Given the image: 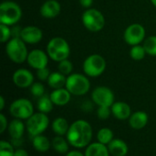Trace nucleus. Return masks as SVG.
<instances>
[{
    "label": "nucleus",
    "instance_id": "nucleus-1",
    "mask_svg": "<svg viewBox=\"0 0 156 156\" xmlns=\"http://www.w3.org/2000/svg\"><path fill=\"white\" fill-rule=\"evenodd\" d=\"M69 143L75 148H84L88 146L92 138V128L90 124L84 120H79L74 121L66 134Z\"/></svg>",
    "mask_w": 156,
    "mask_h": 156
},
{
    "label": "nucleus",
    "instance_id": "nucleus-2",
    "mask_svg": "<svg viewBox=\"0 0 156 156\" xmlns=\"http://www.w3.org/2000/svg\"><path fill=\"white\" fill-rule=\"evenodd\" d=\"M5 52L13 63L18 64L26 62L28 56L26 42L20 37H13L7 41Z\"/></svg>",
    "mask_w": 156,
    "mask_h": 156
},
{
    "label": "nucleus",
    "instance_id": "nucleus-3",
    "mask_svg": "<svg viewBox=\"0 0 156 156\" xmlns=\"http://www.w3.org/2000/svg\"><path fill=\"white\" fill-rule=\"evenodd\" d=\"M70 48L68 41L61 37L52 38L47 45V53L54 62H61L69 56Z\"/></svg>",
    "mask_w": 156,
    "mask_h": 156
},
{
    "label": "nucleus",
    "instance_id": "nucleus-4",
    "mask_svg": "<svg viewBox=\"0 0 156 156\" xmlns=\"http://www.w3.org/2000/svg\"><path fill=\"white\" fill-rule=\"evenodd\" d=\"M22 17L21 7L13 1H4L0 5V23L14 26Z\"/></svg>",
    "mask_w": 156,
    "mask_h": 156
},
{
    "label": "nucleus",
    "instance_id": "nucleus-5",
    "mask_svg": "<svg viewBox=\"0 0 156 156\" xmlns=\"http://www.w3.org/2000/svg\"><path fill=\"white\" fill-rule=\"evenodd\" d=\"M65 87L73 96H83L89 92L90 88V83L89 78L84 74H71L67 76Z\"/></svg>",
    "mask_w": 156,
    "mask_h": 156
},
{
    "label": "nucleus",
    "instance_id": "nucleus-6",
    "mask_svg": "<svg viewBox=\"0 0 156 156\" xmlns=\"http://www.w3.org/2000/svg\"><path fill=\"white\" fill-rule=\"evenodd\" d=\"M81 20L84 27L90 32H99L105 25L103 14L96 8H87L82 14Z\"/></svg>",
    "mask_w": 156,
    "mask_h": 156
},
{
    "label": "nucleus",
    "instance_id": "nucleus-7",
    "mask_svg": "<svg viewBox=\"0 0 156 156\" xmlns=\"http://www.w3.org/2000/svg\"><path fill=\"white\" fill-rule=\"evenodd\" d=\"M106 69V61L100 54H91L88 56L83 63V71L87 76L98 77L101 75Z\"/></svg>",
    "mask_w": 156,
    "mask_h": 156
},
{
    "label": "nucleus",
    "instance_id": "nucleus-8",
    "mask_svg": "<svg viewBox=\"0 0 156 156\" xmlns=\"http://www.w3.org/2000/svg\"><path fill=\"white\" fill-rule=\"evenodd\" d=\"M49 120L46 113L37 112L34 113L29 119L27 120V132L32 136L35 137L37 135L42 134L48 127Z\"/></svg>",
    "mask_w": 156,
    "mask_h": 156
},
{
    "label": "nucleus",
    "instance_id": "nucleus-9",
    "mask_svg": "<svg viewBox=\"0 0 156 156\" xmlns=\"http://www.w3.org/2000/svg\"><path fill=\"white\" fill-rule=\"evenodd\" d=\"M9 111L15 119L27 120L34 114V107L28 99L18 98L12 102Z\"/></svg>",
    "mask_w": 156,
    "mask_h": 156
},
{
    "label": "nucleus",
    "instance_id": "nucleus-10",
    "mask_svg": "<svg viewBox=\"0 0 156 156\" xmlns=\"http://www.w3.org/2000/svg\"><path fill=\"white\" fill-rule=\"evenodd\" d=\"M145 38V29L143 25L139 23H133L126 28L123 34V39L125 42L131 46L138 45L144 40Z\"/></svg>",
    "mask_w": 156,
    "mask_h": 156
},
{
    "label": "nucleus",
    "instance_id": "nucleus-11",
    "mask_svg": "<svg viewBox=\"0 0 156 156\" xmlns=\"http://www.w3.org/2000/svg\"><path fill=\"white\" fill-rule=\"evenodd\" d=\"M92 101L99 107H112L114 103V94L107 86H97L91 93Z\"/></svg>",
    "mask_w": 156,
    "mask_h": 156
},
{
    "label": "nucleus",
    "instance_id": "nucleus-12",
    "mask_svg": "<svg viewBox=\"0 0 156 156\" xmlns=\"http://www.w3.org/2000/svg\"><path fill=\"white\" fill-rule=\"evenodd\" d=\"M48 55L42 50L35 49L28 52V56L27 59V63L32 68L38 70L44 67H47L48 63Z\"/></svg>",
    "mask_w": 156,
    "mask_h": 156
},
{
    "label": "nucleus",
    "instance_id": "nucleus-13",
    "mask_svg": "<svg viewBox=\"0 0 156 156\" xmlns=\"http://www.w3.org/2000/svg\"><path fill=\"white\" fill-rule=\"evenodd\" d=\"M12 81L15 86L20 88H27L34 83V75L27 69H17L12 76Z\"/></svg>",
    "mask_w": 156,
    "mask_h": 156
},
{
    "label": "nucleus",
    "instance_id": "nucleus-14",
    "mask_svg": "<svg viewBox=\"0 0 156 156\" xmlns=\"http://www.w3.org/2000/svg\"><path fill=\"white\" fill-rule=\"evenodd\" d=\"M20 38L28 44L38 43L43 38L42 30L36 26H27L22 29Z\"/></svg>",
    "mask_w": 156,
    "mask_h": 156
},
{
    "label": "nucleus",
    "instance_id": "nucleus-15",
    "mask_svg": "<svg viewBox=\"0 0 156 156\" xmlns=\"http://www.w3.org/2000/svg\"><path fill=\"white\" fill-rule=\"evenodd\" d=\"M61 6L57 0H47L40 7V15L45 18H54L59 15Z\"/></svg>",
    "mask_w": 156,
    "mask_h": 156
},
{
    "label": "nucleus",
    "instance_id": "nucleus-16",
    "mask_svg": "<svg viewBox=\"0 0 156 156\" xmlns=\"http://www.w3.org/2000/svg\"><path fill=\"white\" fill-rule=\"evenodd\" d=\"M111 109H112V115L120 120H127L132 115L131 107L127 103L122 102V101L114 102L113 105L111 107Z\"/></svg>",
    "mask_w": 156,
    "mask_h": 156
},
{
    "label": "nucleus",
    "instance_id": "nucleus-17",
    "mask_svg": "<svg viewBox=\"0 0 156 156\" xmlns=\"http://www.w3.org/2000/svg\"><path fill=\"white\" fill-rule=\"evenodd\" d=\"M49 96L53 104L59 107L67 105L71 98V94L66 87L54 89Z\"/></svg>",
    "mask_w": 156,
    "mask_h": 156
},
{
    "label": "nucleus",
    "instance_id": "nucleus-18",
    "mask_svg": "<svg viewBox=\"0 0 156 156\" xmlns=\"http://www.w3.org/2000/svg\"><path fill=\"white\" fill-rule=\"evenodd\" d=\"M148 115L144 111H136L129 118V124L133 130H142L148 123Z\"/></svg>",
    "mask_w": 156,
    "mask_h": 156
},
{
    "label": "nucleus",
    "instance_id": "nucleus-19",
    "mask_svg": "<svg viewBox=\"0 0 156 156\" xmlns=\"http://www.w3.org/2000/svg\"><path fill=\"white\" fill-rule=\"evenodd\" d=\"M108 149L112 156H126L129 151L126 143L121 139H113L108 144Z\"/></svg>",
    "mask_w": 156,
    "mask_h": 156
},
{
    "label": "nucleus",
    "instance_id": "nucleus-20",
    "mask_svg": "<svg viewBox=\"0 0 156 156\" xmlns=\"http://www.w3.org/2000/svg\"><path fill=\"white\" fill-rule=\"evenodd\" d=\"M84 154L85 156H110V152L105 144L94 143L88 145Z\"/></svg>",
    "mask_w": 156,
    "mask_h": 156
},
{
    "label": "nucleus",
    "instance_id": "nucleus-21",
    "mask_svg": "<svg viewBox=\"0 0 156 156\" xmlns=\"http://www.w3.org/2000/svg\"><path fill=\"white\" fill-rule=\"evenodd\" d=\"M25 131V125L22 120L15 119L8 125V132L12 139H21Z\"/></svg>",
    "mask_w": 156,
    "mask_h": 156
},
{
    "label": "nucleus",
    "instance_id": "nucleus-22",
    "mask_svg": "<svg viewBox=\"0 0 156 156\" xmlns=\"http://www.w3.org/2000/svg\"><path fill=\"white\" fill-rule=\"evenodd\" d=\"M66 82H67L66 75L58 71L51 73L48 79V85L52 89H58L64 87L66 86Z\"/></svg>",
    "mask_w": 156,
    "mask_h": 156
},
{
    "label": "nucleus",
    "instance_id": "nucleus-23",
    "mask_svg": "<svg viewBox=\"0 0 156 156\" xmlns=\"http://www.w3.org/2000/svg\"><path fill=\"white\" fill-rule=\"evenodd\" d=\"M32 143H33V147L36 151L39 152V153H46L49 150L50 148V142L49 140L40 134V135H37L35 137H33V141H32Z\"/></svg>",
    "mask_w": 156,
    "mask_h": 156
},
{
    "label": "nucleus",
    "instance_id": "nucleus-24",
    "mask_svg": "<svg viewBox=\"0 0 156 156\" xmlns=\"http://www.w3.org/2000/svg\"><path fill=\"white\" fill-rule=\"evenodd\" d=\"M69 126L68 121L64 118H57L52 122V130L53 131L59 136H64L68 133Z\"/></svg>",
    "mask_w": 156,
    "mask_h": 156
},
{
    "label": "nucleus",
    "instance_id": "nucleus-25",
    "mask_svg": "<svg viewBox=\"0 0 156 156\" xmlns=\"http://www.w3.org/2000/svg\"><path fill=\"white\" fill-rule=\"evenodd\" d=\"M53 102L50 98V96L43 95L42 97H38L37 101V109L39 112L42 113H49L53 109Z\"/></svg>",
    "mask_w": 156,
    "mask_h": 156
},
{
    "label": "nucleus",
    "instance_id": "nucleus-26",
    "mask_svg": "<svg viewBox=\"0 0 156 156\" xmlns=\"http://www.w3.org/2000/svg\"><path fill=\"white\" fill-rule=\"evenodd\" d=\"M69 142L66 141L62 136L58 135L52 140V147L53 149L59 154H66L69 150Z\"/></svg>",
    "mask_w": 156,
    "mask_h": 156
},
{
    "label": "nucleus",
    "instance_id": "nucleus-27",
    "mask_svg": "<svg viewBox=\"0 0 156 156\" xmlns=\"http://www.w3.org/2000/svg\"><path fill=\"white\" fill-rule=\"evenodd\" d=\"M97 139L99 143L108 145L113 140V132L109 128H102L98 131Z\"/></svg>",
    "mask_w": 156,
    "mask_h": 156
},
{
    "label": "nucleus",
    "instance_id": "nucleus-28",
    "mask_svg": "<svg viewBox=\"0 0 156 156\" xmlns=\"http://www.w3.org/2000/svg\"><path fill=\"white\" fill-rule=\"evenodd\" d=\"M146 51V53L151 56H156V35L147 37L143 45Z\"/></svg>",
    "mask_w": 156,
    "mask_h": 156
},
{
    "label": "nucleus",
    "instance_id": "nucleus-29",
    "mask_svg": "<svg viewBox=\"0 0 156 156\" xmlns=\"http://www.w3.org/2000/svg\"><path fill=\"white\" fill-rule=\"evenodd\" d=\"M146 54L147 53L144 47L140 44L132 46V49L130 51V56L134 61H142L143 59H144Z\"/></svg>",
    "mask_w": 156,
    "mask_h": 156
},
{
    "label": "nucleus",
    "instance_id": "nucleus-30",
    "mask_svg": "<svg viewBox=\"0 0 156 156\" xmlns=\"http://www.w3.org/2000/svg\"><path fill=\"white\" fill-rule=\"evenodd\" d=\"M58 71L60 72L61 74H65L66 76H69V74H72V71H73V64L72 63L68 60V59H65L61 62L58 63Z\"/></svg>",
    "mask_w": 156,
    "mask_h": 156
},
{
    "label": "nucleus",
    "instance_id": "nucleus-31",
    "mask_svg": "<svg viewBox=\"0 0 156 156\" xmlns=\"http://www.w3.org/2000/svg\"><path fill=\"white\" fill-rule=\"evenodd\" d=\"M14 146L5 141L0 142V156H14Z\"/></svg>",
    "mask_w": 156,
    "mask_h": 156
},
{
    "label": "nucleus",
    "instance_id": "nucleus-32",
    "mask_svg": "<svg viewBox=\"0 0 156 156\" xmlns=\"http://www.w3.org/2000/svg\"><path fill=\"white\" fill-rule=\"evenodd\" d=\"M30 92L34 97H40L43 95H45V86H43V84L39 82L33 83L32 86H30Z\"/></svg>",
    "mask_w": 156,
    "mask_h": 156
},
{
    "label": "nucleus",
    "instance_id": "nucleus-33",
    "mask_svg": "<svg viewBox=\"0 0 156 156\" xmlns=\"http://www.w3.org/2000/svg\"><path fill=\"white\" fill-rule=\"evenodd\" d=\"M0 29H1V42L5 43L7 42L12 38V31L11 29H9V26L0 23Z\"/></svg>",
    "mask_w": 156,
    "mask_h": 156
},
{
    "label": "nucleus",
    "instance_id": "nucleus-34",
    "mask_svg": "<svg viewBox=\"0 0 156 156\" xmlns=\"http://www.w3.org/2000/svg\"><path fill=\"white\" fill-rule=\"evenodd\" d=\"M111 107H99L98 110H97V116L100 120H107L109 119L111 113H112V109L110 108Z\"/></svg>",
    "mask_w": 156,
    "mask_h": 156
},
{
    "label": "nucleus",
    "instance_id": "nucleus-35",
    "mask_svg": "<svg viewBox=\"0 0 156 156\" xmlns=\"http://www.w3.org/2000/svg\"><path fill=\"white\" fill-rule=\"evenodd\" d=\"M50 74L51 73H50V71H49V69L48 67H44V68L37 70V76L40 81H46V80L48 81Z\"/></svg>",
    "mask_w": 156,
    "mask_h": 156
},
{
    "label": "nucleus",
    "instance_id": "nucleus-36",
    "mask_svg": "<svg viewBox=\"0 0 156 156\" xmlns=\"http://www.w3.org/2000/svg\"><path fill=\"white\" fill-rule=\"evenodd\" d=\"M0 122H1V128H0V133H4V131L7 128V120L5 117L4 114H0Z\"/></svg>",
    "mask_w": 156,
    "mask_h": 156
},
{
    "label": "nucleus",
    "instance_id": "nucleus-37",
    "mask_svg": "<svg viewBox=\"0 0 156 156\" xmlns=\"http://www.w3.org/2000/svg\"><path fill=\"white\" fill-rule=\"evenodd\" d=\"M21 30H22L21 28H19V27H17V26H15V27L11 29V31H12V38H13V37H20V35H21Z\"/></svg>",
    "mask_w": 156,
    "mask_h": 156
},
{
    "label": "nucleus",
    "instance_id": "nucleus-38",
    "mask_svg": "<svg viewBox=\"0 0 156 156\" xmlns=\"http://www.w3.org/2000/svg\"><path fill=\"white\" fill-rule=\"evenodd\" d=\"M79 1L80 6L85 8H90L93 4V0H79Z\"/></svg>",
    "mask_w": 156,
    "mask_h": 156
},
{
    "label": "nucleus",
    "instance_id": "nucleus-39",
    "mask_svg": "<svg viewBox=\"0 0 156 156\" xmlns=\"http://www.w3.org/2000/svg\"><path fill=\"white\" fill-rule=\"evenodd\" d=\"M82 109L86 112H90L92 109V105L90 101H86L85 103H83L82 105Z\"/></svg>",
    "mask_w": 156,
    "mask_h": 156
},
{
    "label": "nucleus",
    "instance_id": "nucleus-40",
    "mask_svg": "<svg viewBox=\"0 0 156 156\" xmlns=\"http://www.w3.org/2000/svg\"><path fill=\"white\" fill-rule=\"evenodd\" d=\"M14 156H29L27 152L24 149H18L15 152V154Z\"/></svg>",
    "mask_w": 156,
    "mask_h": 156
},
{
    "label": "nucleus",
    "instance_id": "nucleus-41",
    "mask_svg": "<svg viewBox=\"0 0 156 156\" xmlns=\"http://www.w3.org/2000/svg\"><path fill=\"white\" fill-rule=\"evenodd\" d=\"M12 145L14 147H18L20 145H22L23 143V141L21 139H12V142H11Z\"/></svg>",
    "mask_w": 156,
    "mask_h": 156
},
{
    "label": "nucleus",
    "instance_id": "nucleus-42",
    "mask_svg": "<svg viewBox=\"0 0 156 156\" xmlns=\"http://www.w3.org/2000/svg\"><path fill=\"white\" fill-rule=\"evenodd\" d=\"M66 156H85V154H81V153L79 152V151H71V152L67 153Z\"/></svg>",
    "mask_w": 156,
    "mask_h": 156
},
{
    "label": "nucleus",
    "instance_id": "nucleus-43",
    "mask_svg": "<svg viewBox=\"0 0 156 156\" xmlns=\"http://www.w3.org/2000/svg\"><path fill=\"white\" fill-rule=\"evenodd\" d=\"M5 108V98L3 96L0 97V110H3Z\"/></svg>",
    "mask_w": 156,
    "mask_h": 156
},
{
    "label": "nucleus",
    "instance_id": "nucleus-44",
    "mask_svg": "<svg viewBox=\"0 0 156 156\" xmlns=\"http://www.w3.org/2000/svg\"><path fill=\"white\" fill-rule=\"evenodd\" d=\"M151 2H152V4L156 7V0H151Z\"/></svg>",
    "mask_w": 156,
    "mask_h": 156
}]
</instances>
